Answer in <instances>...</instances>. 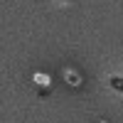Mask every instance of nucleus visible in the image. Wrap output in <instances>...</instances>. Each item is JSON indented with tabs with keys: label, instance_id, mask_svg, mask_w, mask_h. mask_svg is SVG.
Returning <instances> with one entry per match:
<instances>
[{
	"label": "nucleus",
	"instance_id": "obj_1",
	"mask_svg": "<svg viewBox=\"0 0 123 123\" xmlns=\"http://www.w3.org/2000/svg\"><path fill=\"white\" fill-rule=\"evenodd\" d=\"M111 84H113V89L123 91V79H111Z\"/></svg>",
	"mask_w": 123,
	"mask_h": 123
}]
</instances>
